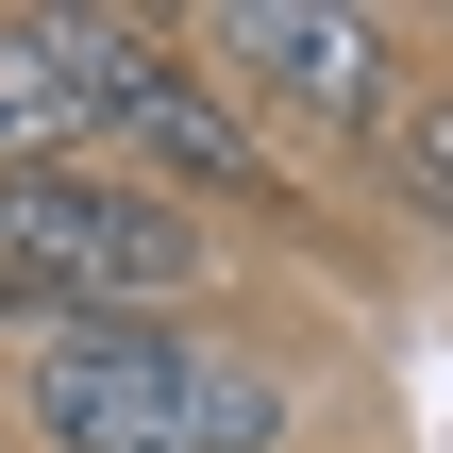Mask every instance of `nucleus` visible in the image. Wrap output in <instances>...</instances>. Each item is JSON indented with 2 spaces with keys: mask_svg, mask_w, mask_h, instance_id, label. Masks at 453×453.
<instances>
[{
  "mask_svg": "<svg viewBox=\"0 0 453 453\" xmlns=\"http://www.w3.org/2000/svg\"><path fill=\"white\" fill-rule=\"evenodd\" d=\"M50 50H67V84H84V134L118 151V185H151V202H252L269 185V134L202 84V67H168V17H101V0H50Z\"/></svg>",
  "mask_w": 453,
  "mask_h": 453,
  "instance_id": "nucleus-1",
  "label": "nucleus"
},
{
  "mask_svg": "<svg viewBox=\"0 0 453 453\" xmlns=\"http://www.w3.org/2000/svg\"><path fill=\"white\" fill-rule=\"evenodd\" d=\"M0 235H17V269L50 286V319H185L202 269H219V235H202L185 202L118 185V168H34V185H0Z\"/></svg>",
  "mask_w": 453,
  "mask_h": 453,
  "instance_id": "nucleus-2",
  "label": "nucleus"
},
{
  "mask_svg": "<svg viewBox=\"0 0 453 453\" xmlns=\"http://www.w3.org/2000/svg\"><path fill=\"white\" fill-rule=\"evenodd\" d=\"M185 353H202V319H67V336H34L17 403L50 453H185Z\"/></svg>",
  "mask_w": 453,
  "mask_h": 453,
  "instance_id": "nucleus-3",
  "label": "nucleus"
},
{
  "mask_svg": "<svg viewBox=\"0 0 453 453\" xmlns=\"http://www.w3.org/2000/svg\"><path fill=\"white\" fill-rule=\"evenodd\" d=\"M202 50L319 134H387V17H353V0H219Z\"/></svg>",
  "mask_w": 453,
  "mask_h": 453,
  "instance_id": "nucleus-4",
  "label": "nucleus"
},
{
  "mask_svg": "<svg viewBox=\"0 0 453 453\" xmlns=\"http://www.w3.org/2000/svg\"><path fill=\"white\" fill-rule=\"evenodd\" d=\"M101 134H84V84H67V50H50V17H0V185H34V168H84Z\"/></svg>",
  "mask_w": 453,
  "mask_h": 453,
  "instance_id": "nucleus-5",
  "label": "nucleus"
},
{
  "mask_svg": "<svg viewBox=\"0 0 453 453\" xmlns=\"http://www.w3.org/2000/svg\"><path fill=\"white\" fill-rule=\"evenodd\" d=\"M185 453H286V370L235 353V336H202L185 353Z\"/></svg>",
  "mask_w": 453,
  "mask_h": 453,
  "instance_id": "nucleus-6",
  "label": "nucleus"
},
{
  "mask_svg": "<svg viewBox=\"0 0 453 453\" xmlns=\"http://www.w3.org/2000/svg\"><path fill=\"white\" fill-rule=\"evenodd\" d=\"M387 185L453 235V84H437V101H387Z\"/></svg>",
  "mask_w": 453,
  "mask_h": 453,
  "instance_id": "nucleus-7",
  "label": "nucleus"
},
{
  "mask_svg": "<svg viewBox=\"0 0 453 453\" xmlns=\"http://www.w3.org/2000/svg\"><path fill=\"white\" fill-rule=\"evenodd\" d=\"M0 319H17V336H67V319H50V286L17 269V235H0Z\"/></svg>",
  "mask_w": 453,
  "mask_h": 453,
  "instance_id": "nucleus-8",
  "label": "nucleus"
}]
</instances>
